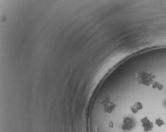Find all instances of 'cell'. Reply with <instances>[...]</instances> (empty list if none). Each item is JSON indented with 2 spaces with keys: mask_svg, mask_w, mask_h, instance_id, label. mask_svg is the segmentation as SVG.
Segmentation results:
<instances>
[{
  "mask_svg": "<svg viewBox=\"0 0 166 132\" xmlns=\"http://www.w3.org/2000/svg\"><path fill=\"white\" fill-rule=\"evenodd\" d=\"M156 76L147 69L141 70L137 73V78L139 83L149 87L155 82Z\"/></svg>",
  "mask_w": 166,
  "mask_h": 132,
  "instance_id": "obj_1",
  "label": "cell"
},
{
  "mask_svg": "<svg viewBox=\"0 0 166 132\" xmlns=\"http://www.w3.org/2000/svg\"><path fill=\"white\" fill-rule=\"evenodd\" d=\"M140 122L144 132H149L153 130L154 125L147 116H145L142 118Z\"/></svg>",
  "mask_w": 166,
  "mask_h": 132,
  "instance_id": "obj_2",
  "label": "cell"
},
{
  "mask_svg": "<svg viewBox=\"0 0 166 132\" xmlns=\"http://www.w3.org/2000/svg\"><path fill=\"white\" fill-rule=\"evenodd\" d=\"M134 126L133 121L129 117L125 118L123 120V124L122 125V129L125 131H130Z\"/></svg>",
  "mask_w": 166,
  "mask_h": 132,
  "instance_id": "obj_3",
  "label": "cell"
},
{
  "mask_svg": "<svg viewBox=\"0 0 166 132\" xmlns=\"http://www.w3.org/2000/svg\"><path fill=\"white\" fill-rule=\"evenodd\" d=\"M143 109V106L141 103L138 102L135 103L134 106L131 107V110L132 112L134 114H137L139 111Z\"/></svg>",
  "mask_w": 166,
  "mask_h": 132,
  "instance_id": "obj_4",
  "label": "cell"
},
{
  "mask_svg": "<svg viewBox=\"0 0 166 132\" xmlns=\"http://www.w3.org/2000/svg\"><path fill=\"white\" fill-rule=\"evenodd\" d=\"M152 87L154 89H158L159 90H162L163 89V85L158 82H154L152 84Z\"/></svg>",
  "mask_w": 166,
  "mask_h": 132,
  "instance_id": "obj_5",
  "label": "cell"
},
{
  "mask_svg": "<svg viewBox=\"0 0 166 132\" xmlns=\"http://www.w3.org/2000/svg\"><path fill=\"white\" fill-rule=\"evenodd\" d=\"M155 124L159 127H160L162 126H164V125L166 124L163 120H162L160 118H158L155 120Z\"/></svg>",
  "mask_w": 166,
  "mask_h": 132,
  "instance_id": "obj_6",
  "label": "cell"
}]
</instances>
